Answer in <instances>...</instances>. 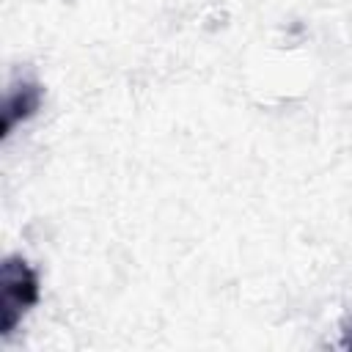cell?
Returning a JSON list of instances; mask_svg holds the SVG:
<instances>
[{
	"label": "cell",
	"mask_w": 352,
	"mask_h": 352,
	"mask_svg": "<svg viewBox=\"0 0 352 352\" xmlns=\"http://www.w3.org/2000/svg\"><path fill=\"white\" fill-rule=\"evenodd\" d=\"M36 300V278L25 261H6L3 267V333H11L22 311Z\"/></svg>",
	"instance_id": "obj_1"
}]
</instances>
